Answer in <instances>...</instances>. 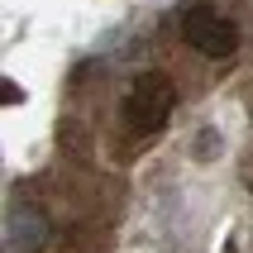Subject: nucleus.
Listing matches in <instances>:
<instances>
[{
  "label": "nucleus",
  "instance_id": "obj_1",
  "mask_svg": "<svg viewBox=\"0 0 253 253\" xmlns=\"http://www.w3.org/2000/svg\"><path fill=\"white\" fill-rule=\"evenodd\" d=\"M172 110H177V86H172L163 72H143V77H134V86H129V96H125L129 129L153 134V129H163L172 120Z\"/></svg>",
  "mask_w": 253,
  "mask_h": 253
},
{
  "label": "nucleus",
  "instance_id": "obj_2",
  "mask_svg": "<svg viewBox=\"0 0 253 253\" xmlns=\"http://www.w3.org/2000/svg\"><path fill=\"white\" fill-rule=\"evenodd\" d=\"M182 39L206 57H229L239 48V29L229 24L220 10H211V5H186L182 10Z\"/></svg>",
  "mask_w": 253,
  "mask_h": 253
}]
</instances>
